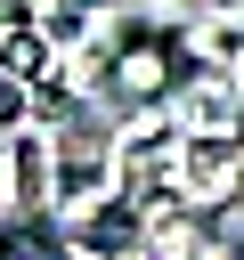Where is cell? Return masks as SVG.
Segmentation results:
<instances>
[{"mask_svg": "<svg viewBox=\"0 0 244 260\" xmlns=\"http://www.w3.org/2000/svg\"><path fill=\"white\" fill-rule=\"evenodd\" d=\"M171 81H179V41L171 32H122L106 49V98L114 106H155V98H171Z\"/></svg>", "mask_w": 244, "mask_h": 260, "instance_id": "1", "label": "cell"}, {"mask_svg": "<svg viewBox=\"0 0 244 260\" xmlns=\"http://www.w3.org/2000/svg\"><path fill=\"white\" fill-rule=\"evenodd\" d=\"M236 98H244V49H236Z\"/></svg>", "mask_w": 244, "mask_h": 260, "instance_id": "4", "label": "cell"}, {"mask_svg": "<svg viewBox=\"0 0 244 260\" xmlns=\"http://www.w3.org/2000/svg\"><path fill=\"white\" fill-rule=\"evenodd\" d=\"M16 24H24V8H16V0H0V41H8Z\"/></svg>", "mask_w": 244, "mask_h": 260, "instance_id": "3", "label": "cell"}, {"mask_svg": "<svg viewBox=\"0 0 244 260\" xmlns=\"http://www.w3.org/2000/svg\"><path fill=\"white\" fill-rule=\"evenodd\" d=\"M16 8H24L33 24H73V16H81V0H16Z\"/></svg>", "mask_w": 244, "mask_h": 260, "instance_id": "2", "label": "cell"}]
</instances>
